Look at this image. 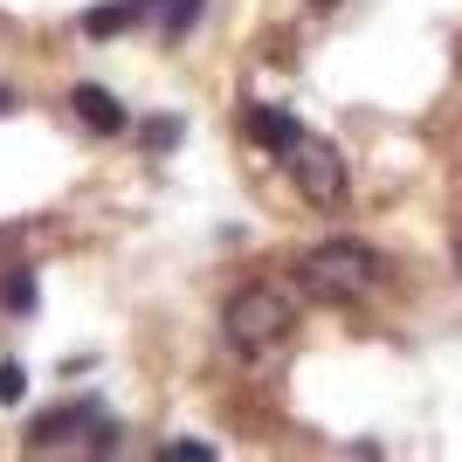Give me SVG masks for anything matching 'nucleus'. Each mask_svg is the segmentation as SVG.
Here are the masks:
<instances>
[{"label":"nucleus","mask_w":462,"mask_h":462,"mask_svg":"<svg viewBox=\"0 0 462 462\" xmlns=\"http://www.w3.org/2000/svg\"><path fill=\"white\" fill-rule=\"evenodd\" d=\"M290 325H297V290L283 276H255L221 304V331L242 352H270L276 338H290Z\"/></svg>","instance_id":"obj_1"},{"label":"nucleus","mask_w":462,"mask_h":462,"mask_svg":"<svg viewBox=\"0 0 462 462\" xmlns=\"http://www.w3.org/2000/svg\"><path fill=\"white\" fill-rule=\"evenodd\" d=\"M297 283H304L310 297H366V290L380 283V255H373L366 242L338 235V242H318V249H304V263H297Z\"/></svg>","instance_id":"obj_2"},{"label":"nucleus","mask_w":462,"mask_h":462,"mask_svg":"<svg viewBox=\"0 0 462 462\" xmlns=\"http://www.w3.org/2000/svg\"><path fill=\"white\" fill-rule=\"evenodd\" d=\"M283 166H290V180L304 187V200H318V208H338V200H346V187H352L338 145H325V138H310V132L283 152Z\"/></svg>","instance_id":"obj_3"},{"label":"nucleus","mask_w":462,"mask_h":462,"mask_svg":"<svg viewBox=\"0 0 462 462\" xmlns=\"http://www.w3.org/2000/svg\"><path fill=\"white\" fill-rule=\"evenodd\" d=\"M242 125H249V138H255V145H270L276 159L304 138V125H297L290 111H276V104H249V117H242Z\"/></svg>","instance_id":"obj_4"},{"label":"nucleus","mask_w":462,"mask_h":462,"mask_svg":"<svg viewBox=\"0 0 462 462\" xmlns=\"http://www.w3.org/2000/svg\"><path fill=\"white\" fill-rule=\"evenodd\" d=\"M69 111L83 117V125H90V132H125V104H117L111 90H97V83H77V90H69Z\"/></svg>","instance_id":"obj_5"},{"label":"nucleus","mask_w":462,"mask_h":462,"mask_svg":"<svg viewBox=\"0 0 462 462\" xmlns=\"http://www.w3.org/2000/svg\"><path fill=\"white\" fill-rule=\"evenodd\" d=\"M159 0H104V7H90V14H83V35L90 42H104V35H125V28H132L138 14H152Z\"/></svg>","instance_id":"obj_6"},{"label":"nucleus","mask_w":462,"mask_h":462,"mask_svg":"<svg viewBox=\"0 0 462 462\" xmlns=\"http://www.w3.org/2000/svg\"><path fill=\"white\" fill-rule=\"evenodd\" d=\"M77 428H97V414H90V407H62V414H42V421L35 428H28V442H62V435H77Z\"/></svg>","instance_id":"obj_7"},{"label":"nucleus","mask_w":462,"mask_h":462,"mask_svg":"<svg viewBox=\"0 0 462 462\" xmlns=\"http://www.w3.org/2000/svg\"><path fill=\"white\" fill-rule=\"evenodd\" d=\"M200 7H208V0H159V21H166V35L187 42V35H193V21H200Z\"/></svg>","instance_id":"obj_8"},{"label":"nucleus","mask_w":462,"mask_h":462,"mask_svg":"<svg viewBox=\"0 0 462 462\" xmlns=\"http://www.w3.org/2000/svg\"><path fill=\"white\" fill-rule=\"evenodd\" d=\"M0 290H7V310H14V318L35 310V276H28V270H7V283H0Z\"/></svg>","instance_id":"obj_9"},{"label":"nucleus","mask_w":462,"mask_h":462,"mask_svg":"<svg viewBox=\"0 0 462 462\" xmlns=\"http://www.w3.org/2000/svg\"><path fill=\"white\" fill-rule=\"evenodd\" d=\"M28 393V380H21V366H0V401H21Z\"/></svg>","instance_id":"obj_10"},{"label":"nucleus","mask_w":462,"mask_h":462,"mask_svg":"<svg viewBox=\"0 0 462 462\" xmlns=\"http://www.w3.org/2000/svg\"><path fill=\"white\" fill-rule=\"evenodd\" d=\"M7 104H14V90H7V83H0V111H7Z\"/></svg>","instance_id":"obj_11"},{"label":"nucleus","mask_w":462,"mask_h":462,"mask_svg":"<svg viewBox=\"0 0 462 462\" xmlns=\"http://www.w3.org/2000/svg\"><path fill=\"white\" fill-rule=\"evenodd\" d=\"M456 255H462V242H456Z\"/></svg>","instance_id":"obj_12"}]
</instances>
